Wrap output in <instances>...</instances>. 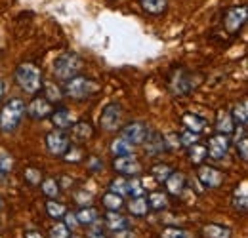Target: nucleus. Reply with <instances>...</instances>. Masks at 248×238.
Here are the masks:
<instances>
[{"label":"nucleus","instance_id":"obj_1","mask_svg":"<svg viewBox=\"0 0 248 238\" xmlns=\"http://www.w3.org/2000/svg\"><path fill=\"white\" fill-rule=\"evenodd\" d=\"M25 101L19 97H10L0 109V130L4 134H12L23 120Z\"/></svg>","mask_w":248,"mask_h":238},{"label":"nucleus","instance_id":"obj_2","mask_svg":"<svg viewBox=\"0 0 248 238\" xmlns=\"http://www.w3.org/2000/svg\"><path fill=\"white\" fill-rule=\"evenodd\" d=\"M16 82L25 93L36 95L42 89V71L34 63H21L16 69Z\"/></svg>","mask_w":248,"mask_h":238},{"label":"nucleus","instance_id":"obj_3","mask_svg":"<svg viewBox=\"0 0 248 238\" xmlns=\"http://www.w3.org/2000/svg\"><path fill=\"white\" fill-rule=\"evenodd\" d=\"M65 97H71L75 101H84V99H90L92 95H95L99 91V84L93 80V78H88V76H75L71 80L65 82V88L62 89Z\"/></svg>","mask_w":248,"mask_h":238},{"label":"nucleus","instance_id":"obj_4","mask_svg":"<svg viewBox=\"0 0 248 238\" xmlns=\"http://www.w3.org/2000/svg\"><path fill=\"white\" fill-rule=\"evenodd\" d=\"M82 67H84V61L80 60L77 54L65 52V54H62L60 58H56V61H54V76L67 82V80L78 76Z\"/></svg>","mask_w":248,"mask_h":238},{"label":"nucleus","instance_id":"obj_5","mask_svg":"<svg viewBox=\"0 0 248 238\" xmlns=\"http://www.w3.org/2000/svg\"><path fill=\"white\" fill-rule=\"evenodd\" d=\"M121 124H123V107H121V103H117V101L107 103L103 107L101 115H99V126H101V130L115 132V130L121 128Z\"/></svg>","mask_w":248,"mask_h":238},{"label":"nucleus","instance_id":"obj_6","mask_svg":"<svg viewBox=\"0 0 248 238\" xmlns=\"http://www.w3.org/2000/svg\"><path fill=\"white\" fill-rule=\"evenodd\" d=\"M247 17H248V12H247V6H233L225 12L223 15V27L229 34H237L239 30L245 27L247 23Z\"/></svg>","mask_w":248,"mask_h":238},{"label":"nucleus","instance_id":"obj_7","mask_svg":"<svg viewBox=\"0 0 248 238\" xmlns=\"http://www.w3.org/2000/svg\"><path fill=\"white\" fill-rule=\"evenodd\" d=\"M147 134H149V128L143 122H130V124H126V126L121 128V137L126 139L132 147L143 145Z\"/></svg>","mask_w":248,"mask_h":238},{"label":"nucleus","instance_id":"obj_8","mask_svg":"<svg viewBox=\"0 0 248 238\" xmlns=\"http://www.w3.org/2000/svg\"><path fill=\"white\" fill-rule=\"evenodd\" d=\"M25 113L34 120H44L48 119V117H52L54 105L44 95H34L31 99V103L25 107Z\"/></svg>","mask_w":248,"mask_h":238},{"label":"nucleus","instance_id":"obj_9","mask_svg":"<svg viewBox=\"0 0 248 238\" xmlns=\"http://www.w3.org/2000/svg\"><path fill=\"white\" fill-rule=\"evenodd\" d=\"M46 147L50 150V154L54 156H65V152L71 147L69 135L63 130H54L46 135Z\"/></svg>","mask_w":248,"mask_h":238},{"label":"nucleus","instance_id":"obj_10","mask_svg":"<svg viewBox=\"0 0 248 238\" xmlns=\"http://www.w3.org/2000/svg\"><path fill=\"white\" fill-rule=\"evenodd\" d=\"M113 170L117 174H121L123 178H136L141 172V164L134 154L128 156H117L113 162Z\"/></svg>","mask_w":248,"mask_h":238},{"label":"nucleus","instance_id":"obj_11","mask_svg":"<svg viewBox=\"0 0 248 238\" xmlns=\"http://www.w3.org/2000/svg\"><path fill=\"white\" fill-rule=\"evenodd\" d=\"M197 178L206 189H217L223 183L225 176L214 166H197Z\"/></svg>","mask_w":248,"mask_h":238},{"label":"nucleus","instance_id":"obj_12","mask_svg":"<svg viewBox=\"0 0 248 238\" xmlns=\"http://www.w3.org/2000/svg\"><path fill=\"white\" fill-rule=\"evenodd\" d=\"M229 147H231V141L227 135H221V134H214L210 135L208 139V145H206V152L210 158L214 160H221L227 152H229Z\"/></svg>","mask_w":248,"mask_h":238},{"label":"nucleus","instance_id":"obj_13","mask_svg":"<svg viewBox=\"0 0 248 238\" xmlns=\"http://www.w3.org/2000/svg\"><path fill=\"white\" fill-rule=\"evenodd\" d=\"M170 88L176 95H187L195 89V80L187 71H176L170 82Z\"/></svg>","mask_w":248,"mask_h":238},{"label":"nucleus","instance_id":"obj_14","mask_svg":"<svg viewBox=\"0 0 248 238\" xmlns=\"http://www.w3.org/2000/svg\"><path fill=\"white\" fill-rule=\"evenodd\" d=\"M143 145H145V152L149 156H156V154H162L164 150H168L166 139L158 132H149L147 137H145V141H143Z\"/></svg>","mask_w":248,"mask_h":238},{"label":"nucleus","instance_id":"obj_15","mask_svg":"<svg viewBox=\"0 0 248 238\" xmlns=\"http://www.w3.org/2000/svg\"><path fill=\"white\" fill-rule=\"evenodd\" d=\"M103 221H105V227L113 233H121V231L130 229V219L121 215V211H107Z\"/></svg>","mask_w":248,"mask_h":238},{"label":"nucleus","instance_id":"obj_16","mask_svg":"<svg viewBox=\"0 0 248 238\" xmlns=\"http://www.w3.org/2000/svg\"><path fill=\"white\" fill-rule=\"evenodd\" d=\"M186 183H187V179L182 172L172 170V174H170V176L166 178V181H164V187H166V193H168V194L180 196V194L184 193V189H186Z\"/></svg>","mask_w":248,"mask_h":238},{"label":"nucleus","instance_id":"obj_17","mask_svg":"<svg viewBox=\"0 0 248 238\" xmlns=\"http://www.w3.org/2000/svg\"><path fill=\"white\" fill-rule=\"evenodd\" d=\"M182 124H184V128H186L187 132H193V134H201V132H204V128L208 126L206 120L202 119V117L193 115V113L184 115V117H182Z\"/></svg>","mask_w":248,"mask_h":238},{"label":"nucleus","instance_id":"obj_18","mask_svg":"<svg viewBox=\"0 0 248 238\" xmlns=\"http://www.w3.org/2000/svg\"><path fill=\"white\" fill-rule=\"evenodd\" d=\"M216 130H217V134H221V135H229V134H233V130H235V122H233V119H231V113H227V111H217Z\"/></svg>","mask_w":248,"mask_h":238},{"label":"nucleus","instance_id":"obj_19","mask_svg":"<svg viewBox=\"0 0 248 238\" xmlns=\"http://www.w3.org/2000/svg\"><path fill=\"white\" fill-rule=\"evenodd\" d=\"M92 135H93V128L90 122H86V120L73 122V137L77 141H88V139H92Z\"/></svg>","mask_w":248,"mask_h":238},{"label":"nucleus","instance_id":"obj_20","mask_svg":"<svg viewBox=\"0 0 248 238\" xmlns=\"http://www.w3.org/2000/svg\"><path fill=\"white\" fill-rule=\"evenodd\" d=\"M52 122H54V126L58 128V130H65V128H71L73 126V115H71V111L69 109H54V113H52Z\"/></svg>","mask_w":248,"mask_h":238},{"label":"nucleus","instance_id":"obj_21","mask_svg":"<svg viewBox=\"0 0 248 238\" xmlns=\"http://www.w3.org/2000/svg\"><path fill=\"white\" fill-rule=\"evenodd\" d=\"M140 6L149 15H162L168 8V0H140Z\"/></svg>","mask_w":248,"mask_h":238},{"label":"nucleus","instance_id":"obj_22","mask_svg":"<svg viewBox=\"0 0 248 238\" xmlns=\"http://www.w3.org/2000/svg\"><path fill=\"white\" fill-rule=\"evenodd\" d=\"M187 158L191 160L193 166H202V162L208 158V152H206V145H201V143H195L191 147H187Z\"/></svg>","mask_w":248,"mask_h":238},{"label":"nucleus","instance_id":"obj_23","mask_svg":"<svg viewBox=\"0 0 248 238\" xmlns=\"http://www.w3.org/2000/svg\"><path fill=\"white\" fill-rule=\"evenodd\" d=\"M128 211L130 215L134 217H143L149 213V204H147V198L145 196H136L128 202Z\"/></svg>","mask_w":248,"mask_h":238},{"label":"nucleus","instance_id":"obj_24","mask_svg":"<svg viewBox=\"0 0 248 238\" xmlns=\"http://www.w3.org/2000/svg\"><path fill=\"white\" fill-rule=\"evenodd\" d=\"M202 235H204V238H231V229L225 225L210 223V225L202 227Z\"/></svg>","mask_w":248,"mask_h":238},{"label":"nucleus","instance_id":"obj_25","mask_svg":"<svg viewBox=\"0 0 248 238\" xmlns=\"http://www.w3.org/2000/svg\"><path fill=\"white\" fill-rule=\"evenodd\" d=\"M101 204H103V208L107 209V211H121V208L124 206V198L119 196V194H115V193H111V191H107L101 196Z\"/></svg>","mask_w":248,"mask_h":238},{"label":"nucleus","instance_id":"obj_26","mask_svg":"<svg viewBox=\"0 0 248 238\" xmlns=\"http://www.w3.org/2000/svg\"><path fill=\"white\" fill-rule=\"evenodd\" d=\"M75 217H77L78 225H93V223L97 221L99 213H97V209H93L92 206H84V208H80L78 211H75Z\"/></svg>","mask_w":248,"mask_h":238},{"label":"nucleus","instance_id":"obj_27","mask_svg":"<svg viewBox=\"0 0 248 238\" xmlns=\"http://www.w3.org/2000/svg\"><path fill=\"white\" fill-rule=\"evenodd\" d=\"M231 119H233V122H235L237 126L247 128V124H248V103L247 101H241V103L235 105V109H233V113H231Z\"/></svg>","mask_w":248,"mask_h":238},{"label":"nucleus","instance_id":"obj_28","mask_svg":"<svg viewBox=\"0 0 248 238\" xmlns=\"http://www.w3.org/2000/svg\"><path fill=\"white\" fill-rule=\"evenodd\" d=\"M147 204H149V209H155V211H164L168 208V196L160 191H153L147 198Z\"/></svg>","mask_w":248,"mask_h":238},{"label":"nucleus","instance_id":"obj_29","mask_svg":"<svg viewBox=\"0 0 248 238\" xmlns=\"http://www.w3.org/2000/svg\"><path fill=\"white\" fill-rule=\"evenodd\" d=\"M40 187H42V193H44V194H46L50 200H56V198L60 196V193H62V187H60V183H58V181H56L54 178L42 179Z\"/></svg>","mask_w":248,"mask_h":238},{"label":"nucleus","instance_id":"obj_30","mask_svg":"<svg viewBox=\"0 0 248 238\" xmlns=\"http://www.w3.org/2000/svg\"><path fill=\"white\" fill-rule=\"evenodd\" d=\"M111 152L115 154V158H117V156H128V154H134V147H132L126 139L117 137V139L111 141Z\"/></svg>","mask_w":248,"mask_h":238},{"label":"nucleus","instance_id":"obj_31","mask_svg":"<svg viewBox=\"0 0 248 238\" xmlns=\"http://www.w3.org/2000/svg\"><path fill=\"white\" fill-rule=\"evenodd\" d=\"M235 147H237V154L243 162L248 160V134H247V128H241V137L237 135L235 139Z\"/></svg>","mask_w":248,"mask_h":238},{"label":"nucleus","instance_id":"obj_32","mask_svg":"<svg viewBox=\"0 0 248 238\" xmlns=\"http://www.w3.org/2000/svg\"><path fill=\"white\" fill-rule=\"evenodd\" d=\"M128 187H130V179L123 178V176L113 179V181L109 183V191L115 193V194H119V196H126V194H128Z\"/></svg>","mask_w":248,"mask_h":238},{"label":"nucleus","instance_id":"obj_33","mask_svg":"<svg viewBox=\"0 0 248 238\" xmlns=\"http://www.w3.org/2000/svg\"><path fill=\"white\" fill-rule=\"evenodd\" d=\"M170 174H172V168L166 164H155L151 168V179H155L156 183H164Z\"/></svg>","mask_w":248,"mask_h":238},{"label":"nucleus","instance_id":"obj_34","mask_svg":"<svg viewBox=\"0 0 248 238\" xmlns=\"http://www.w3.org/2000/svg\"><path fill=\"white\" fill-rule=\"evenodd\" d=\"M46 211H48L50 217H54V219H62V217H65V213H67V208H65V204H62V202L48 200V202H46Z\"/></svg>","mask_w":248,"mask_h":238},{"label":"nucleus","instance_id":"obj_35","mask_svg":"<svg viewBox=\"0 0 248 238\" xmlns=\"http://www.w3.org/2000/svg\"><path fill=\"white\" fill-rule=\"evenodd\" d=\"M233 208L237 209V211H247L248 209V196H247V183H245V187H243V193L239 194V193H235V196H233Z\"/></svg>","mask_w":248,"mask_h":238},{"label":"nucleus","instance_id":"obj_36","mask_svg":"<svg viewBox=\"0 0 248 238\" xmlns=\"http://www.w3.org/2000/svg\"><path fill=\"white\" fill-rule=\"evenodd\" d=\"M145 194V187H143V179H130V187H128V196L136 198V196H143Z\"/></svg>","mask_w":248,"mask_h":238},{"label":"nucleus","instance_id":"obj_37","mask_svg":"<svg viewBox=\"0 0 248 238\" xmlns=\"http://www.w3.org/2000/svg\"><path fill=\"white\" fill-rule=\"evenodd\" d=\"M73 200H75L80 208H84V206H90L93 202V194L88 193V191H77V193L73 194Z\"/></svg>","mask_w":248,"mask_h":238},{"label":"nucleus","instance_id":"obj_38","mask_svg":"<svg viewBox=\"0 0 248 238\" xmlns=\"http://www.w3.org/2000/svg\"><path fill=\"white\" fill-rule=\"evenodd\" d=\"M199 139H201V134H193V132H184L182 135H180V143L184 145V147H191V145H195V143H199Z\"/></svg>","mask_w":248,"mask_h":238},{"label":"nucleus","instance_id":"obj_39","mask_svg":"<svg viewBox=\"0 0 248 238\" xmlns=\"http://www.w3.org/2000/svg\"><path fill=\"white\" fill-rule=\"evenodd\" d=\"M71 237V233H69V229L65 227V223H56V225H52V229H50V238H69Z\"/></svg>","mask_w":248,"mask_h":238},{"label":"nucleus","instance_id":"obj_40","mask_svg":"<svg viewBox=\"0 0 248 238\" xmlns=\"http://www.w3.org/2000/svg\"><path fill=\"white\" fill-rule=\"evenodd\" d=\"M44 91H46V95H44V97H46L50 103H56V101H60V99L63 97L62 89L58 88V86H52V84H48V86L44 88Z\"/></svg>","mask_w":248,"mask_h":238},{"label":"nucleus","instance_id":"obj_41","mask_svg":"<svg viewBox=\"0 0 248 238\" xmlns=\"http://www.w3.org/2000/svg\"><path fill=\"white\" fill-rule=\"evenodd\" d=\"M160 238H187V235L184 229H178V227H166V229L160 233Z\"/></svg>","mask_w":248,"mask_h":238},{"label":"nucleus","instance_id":"obj_42","mask_svg":"<svg viewBox=\"0 0 248 238\" xmlns=\"http://www.w3.org/2000/svg\"><path fill=\"white\" fill-rule=\"evenodd\" d=\"M25 179H27V183H31V185H40V183H42V174H40V170H36V168H27V170H25Z\"/></svg>","mask_w":248,"mask_h":238},{"label":"nucleus","instance_id":"obj_43","mask_svg":"<svg viewBox=\"0 0 248 238\" xmlns=\"http://www.w3.org/2000/svg\"><path fill=\"white\" fill-rule=\"evenodd\" d=\"M88 170L93 174L103 172V160L99 156H88Z\"/></svg>","mask_w":248,"mask_h":238},{"label":"nucleus","instance_id":"obj_44","mask_svg":"<svg viewBox=\"0 0 248 238\" xmlns=\"http://www.w3.org/2000/svg\"><path fill=\"white\" fill-rule=\"evenodd\" d=\"M80 156H82V152H80L78 147H69V150L65 152V156H63V158H67V160H71V162H77Z\"/></svg>","mask_w":248,"mask_h":238},{"label":"nucleus","instance_id":"obj_45","mask_svg":"<svg viewBox=\"0 0 248 238\" xmlns=\"http://www.w3.org/2000/svg\"><path fill=\"white\" fill-rule=\"evenodd\" d=\"M10 170H12V158H8V156L0 158V174H6Z\"/></svg>","mask_w":248,"mask_h":238},{"label":"nucleus","instance_id":"obj_46","mask_svg":"<svg viewBox=\"0 0 248 238\" xmlns=\"http://www.w3.org/2000/svg\"><path fill=\"white\" fill-rule=\"evenodd\" d=\"M65 217H67V223H65V227L67 229H75V227H78V221H77V217H75V213H65Z\"/></svg>","mask_w":248,"mask_h":238},{"label":"nucleus","instance_id":"obj_47","mask_svg":"<svg viewBox=\"0 0 248 238\" xmlns=\"http://www.w3.org/2000/svg\"><path fill=\"white\" fill-rule=\"evenodd\" d=\"M115 238H136V237H134V233L130 229H126V231H121V233H115Z\"/></svg>","mask_w":248,"mask_h":238},{"label":"nucleus","instance_id":"obj_48","mask_svg":"<svg viewBox=\"0 0 248 238\" xmlns=\"http://www.w3.org/2000/svg\"><path fill=\"white\" fill-rule=\"evenodd\" d=\"M86 238H107L105 233H101V229H95V231H90Z\"/></svg>","mask_w":248,"mask_h":238},{"label":"nucleus","instance_id":"obj_49","mask_svg":"<svg viewBox=\"0 0 248 238\" xmlns=\"http://www.w3.org/2000/svg\"><path fill=\"white\" fill-rule=\"evenodd\" d=\"M4 93H6V82L0 78V99L4 97Z\"/></svg>","mask_w":248,"mask_h":238},{"label":"nucleus","instance_id":"obj_50","mask_svg":"<svg viewBox=\"0 0 248 238\" xmlns=\"http://www.w3.org/2000/svg\"><path fill=\"white\" fill-rule=\"evenodd\" d=\"M25 238H44V237H42L40 233H34V231H31V233H27V235H25Z\"/></svg>","mask_w":248,"mask_h":238},{"label":"nucleus","instance_id":"obj_51","mask_svg":"<svg viewBox=\"0 0 248 238\" xmlns=\"http://www.w3.org/2000/svg\"><path fill=\"white\" fill-rule=\"evenodd\" d=\"M69 238H80V237H69Z\"/></svg>","mask_w":248,"mask_h":238},{"label":"nucleus","instance_id":"obj_52","mask_svg":"<svg viewBox=\"0 0 248 238\" xmlns=\"http://www.w3.org/2000/svg\"><path fill=\"white\" fill-rule=\"evenodd\" d=\"M0 208H2V202H0Z\"/></svg>","mask_w":248,"mask_h":238}]
</instances>
